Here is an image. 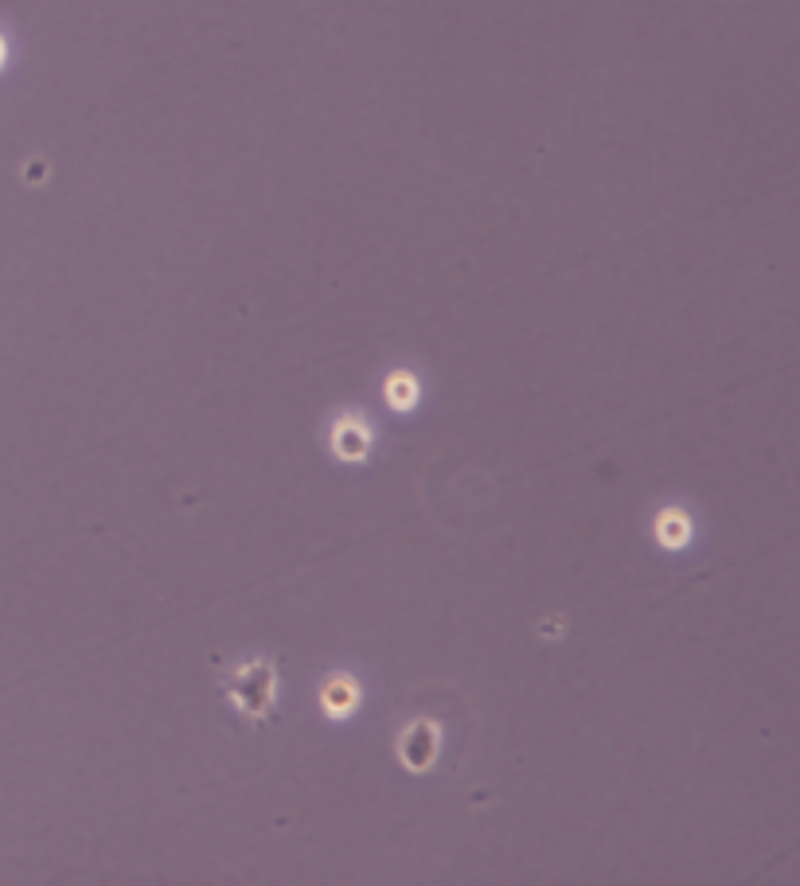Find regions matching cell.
Listing matches in <instances>:
<instances>
[{
    "mask_svg": "<svg viewBox=\"0 0 800 886\" xmlns=\"http://www.w3.org/2000/svg\"><path fill=\"white\" fill-rule=\"evenodd\" d=\"M219 684H223V691L231 695V703L239 707L246 719L262 723V719L270 715V707H274L278 672H274L270 660H250V664H242L235 672H227Z\"/></svg>",
    "mask_w": 800,
    "mask_h": 886,
    "instance_id": "6da1fadb",
    "label": "cell"
},
{
    "mask_svg": "<svg viewBox=\"0 0 800 886\" xmlns=\"http://www.w3.org/2000/svg\"><path fill=\"white\" fill-rule=\"evenodd\" d=\"M434 750H438V730L430 723H410L399 742V758L410 769H426L434 762Z\"/></svg>",
    "mask_w": 800,
    "mask_h": 886,
    "instance_id": "7a4b0ae2",
    "label": "cell"
},
{
    "mask_svg": "<svg viewBox=\"0 0 800 886\" xmlns=\"http://www.w3.org/2000/svg\"><path fill=\"white\" fill-rule=\"evenodd\" d=\"M367 445H371V434H367V426H363L360 418H344V422H336L332 449H336L344 461H360L363 453H367Z\"/></svg>",
    "mask_w": 800,
    "mask_h": 886,
    "instance_id": "3957f363",
    "label": "cell"
},
{
    "mask_svg": "<svg viewBox=\"0 0 800 886\" xmlns=\"http://www.w3.org/2000/svg\"><path fill=\"white\" fill-rule=\"evenodd\" d=\"M0 63H4V43H0Z\"/></svg>",
    "mask_w": 800,
    "mask_h": 886,
    "instance_id": "52a82bcc",
    "label": "cell"
},
{
    "mask_svg": "<svg viewBox=\"0 0 800 886\" xmlns=\"http://www.w3.org/2000/svg\"><path fill=\"white\" fill-rule=\"evenodd\" d=\"M687 535H691L687 516H683L680 508H664V512H660V520H656V539H660L664 547H683V543H687Z\"/></svg>",
    "mask_w": 800,
    "mask_h": 886,
    "instance_id": "5b68a950",
    "label": "cell"
},
{
    "mask_svg": "<svg viewBox=\"0 0 800 886\" xmlns=\"http://www.w3.org/2000/svg\"><path fill=\"white\" fill-rule=\"evenodd\" d=\"M414 395H418V387H414L410 375H391V383H387V403L406 410V406H414Z\"/></svg>",
    "mask_w": 800,
    "mask_h": 886,
    "instance_id": "8992f818",
    "label": "cell"
},
{
    "mask_svg": "<svg viewBox=\"0 0 800 886\" xmlns=\"http://www.w3.org/2000/svg\"><path fill=\"white\" fill-rule=\"evenodd\" d=\"M320 699H324V711L328 715H352V707H356V684L348 680V676H332L324 691H320Z\"/></svg>",
    "mask_w": 800,
    "mask_h": 886,
    "instance_id": "277c9868",
    "label": "cell"
}]
</instances>
